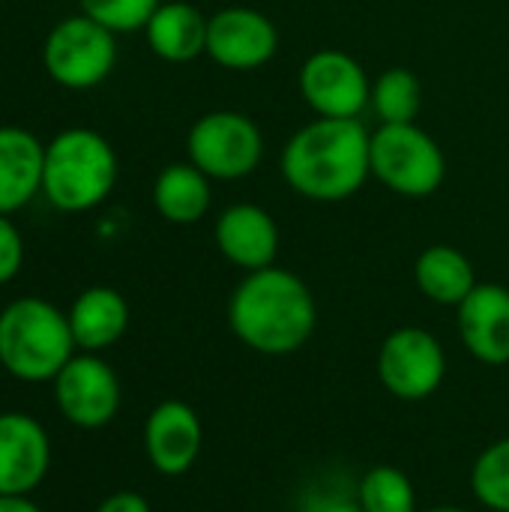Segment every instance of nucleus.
<instances>
[{
  "mask_svg": "<svg viewBox=\"0 0 509 512\" xmlns=\"http://www.w3.org/2000/svg\"><path fill=\"white\" fill-rule=\"evenodd\" d=\"M231 333L261 357L297 354L318 327L312 288L285 267L246 273L228 300Z\"/></svg>",
  "mask_w": 509,
  "mask_h": 512,
  "instance_id": "obj_1",
  "label": "nucleus"
},
{
  "mask_svg": "<svg viewBox=\"0 0 509 512\" xmlns=\"http://www.w3.org/2000/svg\"><path fill=\"white\" fill-rule=\"evenodd\" d=\"M372 132L360 120L315 117L282 147V180L306 201L339 204L354 198L372 177Z\"/></svg>",
  "mask_w": 509,
  "mask_h": 512,
  "instance_id": "obj_2",
  "label": "nucleus"
},
{
  "mask_svg": "<svg viewBox=\"0 0 509 512\" xmlns=\"http://www.w3.org/2000/svg\"><path fill=\"white\" fill-rule=\"evenodd\" d=\"M117 174V153L96 129L72 126L45 144L42 195L60 213L96 210L114 192Z\"/></svg>",
  "mask_w": 509,
  "mask_h": 512,
  "instance_id": "obj_3",
  "label": "nucleus"
},
{
  "mask_svg": "<svg viewBox=\"0 0 509 512\" xmlns=\"http://www.w3.org/2000/svg\"><path fill=\"white\" fill-rule=\"evenodd\" d=\"M66 312L42 297H18L0 312V366L24 384H45L75 357Z\"/></svg>",
  "mask_w": 509,
  "mask_h": 512,
  "instance_id": "obj_4",
  "label": "nucleus"
},
{
  "mask_svg": "<svg viewBox=\"0 0 509 512\" xmlns=\"http://www.w3.org/2000/svg\"><path fill=\"white\" fill-rule=\"evenodd\" d=\"M369 165L381 186L411 201L435 195L447 177L441 144L417 123H381L372 132Z\"/></svg>",
  "mask_w": 509,
  "mask_h": 512,
  "instance_id": "obj_5",
  "label": "nucleus"
},
{
  "mask_svg": "<svg viewBox=\"0 0 509 512\" xmlns=\"http://www.w3.org/2000/svg\"><path fill=\"white\" fill-rule=\"evenodd\" d=\"M186 159L210 180H243L258 171L264 159L261 126L234 108L201 114L186 135Z\"/></svg>",
  "mask_w": 509,
  "mask_h": 512,
  "instance_id": "obj_6",
  "label": "nucleus"
},
{
  "mask_svg": "<svg viewBox=\"0 0 509 512\" xmlns=\"http://www.w3.org/2000/svg\"><path fill=\"white\" fill-rule=\"evenodd\" d=\"M48 78L66 90L99 87L117 66V33L78 12L57 21L42 45Z\"/></svg>",
  "mask_w": 509,
  "mask_h": 512,
  "instance_id": "obj_7",
  "label": "nucleus"
},
{
  "mask_svg": "<svg viewBox=\"0 0 509 512\" xmlns=\"http://www.w3.org/2000/svg\"><path fill=\"white\" fill-rule=\"evenodd\" d=\"M375 372L399 402H426L447 378V351L426 327H396L378 348Z\"/></svg>",
  "mask_w": 509,
  "mask_h": 512,
  "instance_id": "obj_8",
  "label": "nucleus"
},
{
  "mask_svg": "<svg viewBox=\"0 0 509 512\" xmlns=\"http://www.w3.org/2000/svg\"><path fill=\"white\" fill-rule=\"evenodd\" d=\"M300 96L315 117L360 120L372 99V78L363 63L342 48H318L300 66Z\"/></svg>",
  "mask_w": 509,
  "mask_h": 512,
  "instance_id": "obj_9",
  "label": "nucleus"
},
{
  "mask_svg": "<svg viewBox=\"0 0 509 512\" xmlns=\"http://www.w3.org/2000/svg\"><path fill=\"white\" fill-rule=\"evenodd\" d=\"M51 384L57 411L75 429H105L117 417L123 402L120 378L99 354H75Z\"/></svg>",
  "mask_w": 509,
  "mask_h": 512,
  "instance_id": "obj_10",
  "label": "nucleus"
},
{
  "mask_svg": "<svg viewBox=\"0 0 509 512\" xmlns=\"http://www.w3.org/2000/svg\"><path fill=\"white\" fill-rule=\"evenodd\" d=\"M279 51V27L252 6H225L207 21V57L228 72H255Z\"/></svg>",
  "mask_w": 509,
  "mask_h": 512,
  "instance_id": "obj_11",
  "label": "nucleus"
},
{
  "mask_svg": "<svg viewBox=\"0 0 509 512\" xmlns=\"http://www.w3.org/2000/svg\"><path fill=\"white\" fill-rule=\"evenodd\" d=\"M204 447V426L192 405L180 399L159 402L144 423V453L156 474L183 477L195 468Z\"/></svg>",
  "mask_w": 509,
  "mask_h": 512,
  "instance_id": "obj_12",
  "label": "nucleus"
},
{
  "mask_svg": "<svg viewBox=\"0 0 509 512\" xmlns=\"http://www.w3.org/2000/svg\"><path fill=\"white\" fill-rule=\"evenodd\" d=\"M456 324L465 351L483 366L509 363V288L480 282L459 306Z\"/></svg>",
  "mask_w": 509,
  "mask_h": 512,
  "instance_id": "obj_13",
  "label": "nucleus"
},
{
  "mask_svg": "<svg viewBox=\"0 0 509 512\" xmlns=\"http://www.w3.org/2000/svg\"><path fill=\"white\" fill-rule=\"evenodd\" d=\"M51 468V441L39 420L0 414V495H30Z\"/></svg>",
  "mask_w": 509,
  "mask_h": 512,
  "instance_id": "obj_14",
  "label": "nucleus"
},
{
  "mask_svg": "<svg viewBox=\"0 0 509 512\" xmlns=\"http://www.w3.org/2000/svg\"><path fill=\"white\" fill-rule=\"evenodd\" d=\"M213 237L222 258L243 273H255L276 264L279 225L261 204L240 201L225 207L216 219Z\"/></svg>",
  "mask_w": 509,
  "mask_h": 512,
  "instance_id": "obj_15",
  "label": "nucleus"
},
{
  "mask_svg": "<svg viewBox=\"0 0 509 512\" xmlns=\"http://www.w3.org/2000/svg\"><path fill=\"white\" fill-rule=\"evenodd\" d=\"M45 144L21 126H0V216H12L42 192Z\"/></svg>",
  "mask_w": 509,
  "mask_h": 512,
  "instance_id": "obj_16",
  "label": "nucleus"
},
{
  "mask_svg": "<svg viewBox=\"0 0 509 512\" xmlns=\"http://www.w3.org/2000/svg\"><path fill=\"white\" fill-rule=\"evenodd\" d=\"M66 318L75 348L87 354H102L123 339L129 327V303L117 288L93 285L72 300Z\"/></svg>",
  "mask_w": 509,
  "mask_h": 512,
  "instance_id": "obj_17",
  "label": "nucleus"
},
{
  "mask_svg": "<svg viewBox=\"0 0 509 512\" xmlns=\"http://www.w3.org/2000/svg\"><path fill=\"white\" fill-rule=\"evenodd\" d=\"M207 21L189 0H162L144 24L147 48L165 63H192L207 54Z\"/></svg>",
  "mask_w": 509,
  "mask_h": 512,
  "instance_id": "obj_18",
  "label": "nucleus"
},
{
  "mask_svg": "<svg viewBox=\"0 0 509 512\" xmlns=\"http://www.w3.org/2000/svg\"><path fill=\"white\" fill-rule=\"evenodd\" d=\"M213 180L186 162H171L159 171L153 183V207L171 225H195L207 216L213 204Z\"/></svg>",
  "mask_w": 509,
  "mask_h": 512,
  "instance_id": "obj_19",
  "label": "nucleus"
},
{
  "mask_svg": "<svg viewBox=\"0 0 509 512\" xmlns=\"http://www.w3.org/2000/svg\"><path fill=\"white\" fill-rule=\"evenodd\" d=\"M414 282L420 294L438 306H459L480 282L471 258L447 243L426 246L414 261Z\"/></svg>",
  "mask_w": 509,
  "mask_h": 512,
  "instance_id": "obj_20",
  "label": "nucleus"
},
{
  "mask_svg": "<svg viewBox=\"0 0 509 512\" xmlns=\"http://www.w3.org/2000/svg\"><path fill=\"white\" fill-rule=\"evenodd\" d=\"M420 105H423V84L411 69L393 66L372 81L369 108L381 123H414Z\"/></svg>",
  "mask_w": 509,
  "mask_h": 512,
  "instance_id": "obj_21",
  "label": "nucleus"
},
{
  "mask_svg": "<svg viewBox=\"0 0 509 512\" xmlns=\"http://www.w3.org/2000/svg\"><path fill=\"white\" fill-rule=\"evenodd\" d=\"M357 501L363 512H420L411 477L393 465L369 468L357 486Z\"/></svg>",
  "mask_w": 509,
  "mask_h": 512,
  "instance_id": "obj_22",
  "label": "nucleus"
},
{
  "mask_svg": "<svg viewBox=\"0 0 509 512\" xmlns=\"http://www.w3.org/2000/svg\"><path fill=\"white\" fill-rule=\"evenodd\" d=\"M471 495L489 512H509V438L492 441L474 459Z\"/></svg>",
  "mask_w": 509,
  "mask_h": 512,
  "instance_id": "obj_23",
  "label": "nucleus"
},
{
  "mask_svg": "<svg viewBox=\"0 0 509 512\" xmlns=\"http://www.w3.org/2000/svg\"><path fill=\"white\" fill-rule=\"evenodd\" d=\"M162 0H78L81 12L108 27L111 33H135L144 30L150 15Z\"/></svg>",
  "mask_w": 509,
  "mask_h": 512,
  "instance_id": "obj_24",
  "label": "nucleus"
},
{
  "mask_svg": "<svg viewBox=\"0 0 509 512\" xmlns=\"http://www.w3.org/2000/svg\"><path fill=\"white\" fill-rule=\"evenodd\" d=\"M24 264V240L9 216H0V285L12 282Z\"/></svg>",
  "mask_w": 509,
  "mask_h": 512,
  "instance_id": "obj_25",
  "label": "nucleus"
},
{
  "mask_svg": "<svg viewBox=\"0 0 509 512\" xmlns=\"http://www.w3.org/2000/svg\"><path fill=\"white\" fill-rule=\"evenodd\" d=\"M96 512H153L150 510V504H147V498L144 495H138V492H114V495H108Z\"/></svg>",
  "mask_w": 509,
  "mask_h": 512,
  "instance_id": "obj_26",
  "label": "nucleus"
},
{
  "mask_svg": "<svg viewBox=\"0 0 509 512\" xmlns=\"http://www.w3.org/2000/svg\"><path fill=\"white\" fill-rule=\"evenodd\" d=\"M0 512H42V507L30 495H0Z\"/></svg>",
  "mask_w": 509,
  "mask_h": 512,
  "instance_id": "obj_27",
  "label": "nucleus"
},
{
  "mask_svg": "<svg viewBox=\"0 0 509 512\" xmlns=\"http://www.w3.org/2000/svg\"><path fill=\"white\" fill-rule=\"evenodd\" d=\"M315 512H363L360 501H342V498H333V501H324Z\"/></svg>",
  "mask_w": 509,
  "mask_h": 512,
  "instance_id": "obj_28",
  "label": "nucleus"
},
{
  "mask_svg": "<svg viewBox=\"0 0 509 512\" xmlns=\"http://www.w3.org/2000/svg\"><path fill=\"white\" fill-rule=\"evenodd\" d=\"M420 512H471V510H462V507H432V510H420Z\"/></svg>",
  "mask_w": 509,
  "mask_h": 512,
  "instance_id": "obj_29",
  "label": "nucleus"
}]
</instances>
